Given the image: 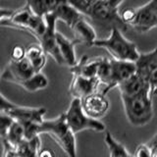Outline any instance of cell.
<instances>
[{
    "mask_svg": "<svg viewBox=\"0 0 157 157\" xmlns=\"http://www.w3.org/2000/svg\"><path fill=\"white\" fill-rule=\"evenodd\" d=\"M146 144L150 147L152 157H157V142H151V141H149L148 144Z\"/></svg>",
    "mask_w": 157,
    "mask_h": 157,
    "instance_id": "cell-32",
    "label": "cell"
},
{
    "mask_svg": "<svg viewBox=\"0 0 157 157\" xmlns=\"http://www.w3.org/2000/svg\"><path fill=\"white\" fill-rule=\"evenodd\" d=\"M61 0H27V5L37 16L44 17L53 13Z\"/></svg>",
    "mask_w": 157,
    "mask_h": 157,
    "instance_id": "cell-23",
    "label": "cell"
},
{
    "mask_svg": "<svg viewBox=\"0 0 157 157\" xmlns=\"http://www.w3.org/2000/svg\"><path fill=\"white\" fill-rule=\"evenodd\" d=\"M104 141L109 151V157H132V155L125 148V146L119 141H117L109 132H106Z\"/></svg>",
    "mask_w": 157,
    "mask_h": 157,
    "instance_id": "cell-25",
    "label": "cell"
},
{
    "mask_svg": "<svg viewBox=\"0 0 157 157\" xmlns=\"http://www.w3.org/2000/svg\"><path fill=\"white\" fill-rule=\"evenodd\" d=\"M90 18L98 22L111 23L119 27L121 29H126L128 25L124 23L118 9L112 7L107 0H94Z\"/></svg>",
    "mask_w": 157,
    "mask_h": 157,
    "instance_id": "cell-9",
    "label": "cell"
},
{
    "mask_svg": "<svg viewBox=\"0 0 157 157\" xmlns=\"http://www.w3.org/2000/svg\"><path fill=\"white\" fill-rule=\"evenodd\" d=\"M129 26L139 33H147L157 27L154 0H150L141 7L136 8L135 19Z\"/></svg>",
    "mask_w": 157,
    "mask_h": 157,
    "instance_id": "cell-11",
    "label": "cell"
},
{
    "mask_svg": "<svg viewBox=\"0 0 157 157\" xmlns=\"http://www.w3.org/2000/svg\"><path fill=\"white\" fill-rule=\"evenodd\" d=\"M150 141H151V142H157V132H156V135H155L153 137H152Z\"/></svg>",
    "mask_w": 157,
    "mask_h": 157,
    "instance_id": "cell-34",
    "label": "cell"
},
{
    "mask_svg": "<svg viewBox=\"0 0 157 157\" xmlns=\"http://www.w3.org/2000/svg\"><path fill=\"white\" fill-rule=\"evenodd\" d=\"M150 87L134 96H121L125 114L132 126L142 127L153 117V105Z\"/></svg>",
    "mask_w": 157,
    "mask_h": 157,
    "instance_id": "cell-2",
    "label": "cell"
},
{
    "mask_svg": "<svg viewBox=\"0 0 157 157\" xmlns=\"http://www.w3.org/2000/svg\"><path fill=\"white\" fill-rule=\"evenodd\" d=\"M73 7H75L83 16L90 17L94 0H67Z\"/></svg>",
    "mask_w": 157,
    "mask_h": 157,
    "instance_id": "cell-27",
    "label": "cell"
},
{
    "mask_svg": "<svg viewBox=\"0 0 157 157\" xmlns=\"http://www.w3.org/2000/svg\"><path fill=\"white\" fill-rule=\"evenodd\" d=\"M82 109L86 115L99 120L104 116L109 109V101L105 97V94L99 92H94L82 99Z\"/></svg>",
    "mask_w": 157,
    "mask_h": 157,
    "instance_id": "cell-13",
    "label": "cell"
},
{
    "mask_svg": "<svg viewBox=\"0 0 157 157\" xmlns=\"http://www.w3.org/2000/svg\"><path fill=\"white\" fill-rule=\"evenodd\" d=\"M46 21V29L42 36L38 39L39 44L42 46L43 50L45 51L47 55L51 56L53 60L59 65H66L65 61L62 57V54L59 50L57 36H56V21L57 18L53 13L47 14L44 16Z\"/></svg>",
    "mask_w": 157,
    "mask_h": 157,
    "instance_id": "cell-7",
    "label": "cell"
},
{
    "mask_svg": "<svg viewBox=\"0 0 157 157\" xmlns=\"http://www.w3.org/2000/svg\"><path fill=\"white\" fill-rule=\"evenodd\" d=\"M40 150V137L36 136L31 140H25L16 148H14L16 157H37Z\"/></svg>",
    "mask_w": 157,
    "mask_h": 157,
    "instance_id": "cell-22",
    "label": "cell"
},
{
    "mask_svg": "<svg viewBox=\"0 0 157 157\" xmlns=\"http://www.w3.org/2000/svg\"><path fill=\"white\" fill-rule=\"evenodd\" d=\"M18 86L29 92H36L37 90L46 88L48 86V80L41 72H39L34 74L32 78H28V80L19 82Z\"/></svg>",
    "mask_w": 157,
    "mask_h": 157,
    "instance_id": "cell-24",
    "label": "cell"
},
{
    "mask_svg": "<svg viewBox=\"0 0 157 157\" xmlns=\"http://www.w3.org/2000/svg\"><path fill=\"white\" fill-rule=\"evenodd\" d=\"M0 112L6 113L15 121L21 123L23 126H26L29 124H41L44 121L46 109L44 107H27L14 104L1 94Z\"/></svg>",
    "mask_w": 157,
    "mask_h": 157,
    "instance_id": "cell-6",
    "label": "cell"
},
{
    "mask_svg": "<svg viewBox=\"0 0 157 157\" xmlns=\"http://www.w3.org/2000/svg\"><path fill=\"white\" fill-rule=\"evenodd\" d=\"M108 1V3H109L112 7H114V8H116V9H118L119 8V6L120 5L124 2V0H107Z\"/></svg>",
    "mask_w": 157,
    "mask_h": 157,
    "instance_id": "cell-33",
    "label": "cell"
},
{
    "mask_svg": "<svg viewBox=\"0 0 157 157\" xmlns=\"http://www.w3.org/2000/svg\"><path fill=\"white\" fill-rule=\"evenodd\" d=\"M146 87H150L148 81L140 76L139 73L134 74L118 86L121 96H134L136 94H139Z\"/></svg>",
    "mask_w": 157,
    "mask_h": 157,
    "instance_id": "cell-15",
    "label": "cell"
},
{
    "mask_svg": "<svg viewBox=\"0 0 157 157\" xmlns=\"http://www.w3.org/2000/svg\"><path fill=\"white\" fill-rule=\"evenodd\" d=\"M53 14L56 16L57 20L64 22L70 29L77 23L78 19H81L83 16L75 7H73L67 0H61L54 10Z\"/></svg>",
    "mask_w": 157,
    "mask_h": 157,
    "instance_id": "cell-17",
    "label": "cell"
},
{
    "mask_svg": "<svg viewBox=\"0 0 157 157\" xmlns=\"http://www.w3.org/2000/svg\"><path fill=\"white\" fill-rule=\"evenodd\" d=\"M100 57L90 59L86 55H83L78 60L75 66L70 68L73 75H81L86 78H97V70L99 66Z\"/></svg>",
    "mask_w": 157,
    "mask_h": 157,
    "instance_id": "cell-16",
    "label": "cell"
},
{
    "mask_svg": "<svg viewBox=\"0 0 157 157\" xmlns=\"http://www.w3.org/2000/svg\"><path fill=\"white\" fill-rule=\"evenodd\" d=\"M37 157H55V153L49 148H42L39 150Z\"/></svg>",
    "mask_w": 157,
    "mask_h": 157,
    "instance_id": "cell-31",
    "label": "cell"
},
{
    "mask_svg": "<svg viewBox=\"0 0 157 157\" xmlns=\"http://www.w3.org/2000/svg\"><path fill=\"white\" fill-rule=\"evenodd\" d=\"M27 48H25L21 45H15L11 51V60L19 61L26 57Z\"/></svg>",
    "mask_w": 157,
    "mask_h": 157,
    "instance_id": "cell-29",
    "label": "cell"
},
{
    "mask_svg": "<svg viewBox=\"0 0 157 157\" xmlns=\"http://www.w3.org/2000/svg\"><path fill=\"white\" fill-rule=\"evenodd\" d=\"M155 95H157V87L155 88V90H154V92H153V96H155Z\"/></svg>",
    "mask_w": 157,
    "mask_h": 157,
    "instance_id": "cell-35",
    "label": "cell"
},
{
    "mask_svg": "<svg viewBox=\"0 0 157 157\" xmlns=\"http://www.w3.org/2000/svg\"><path fill=\"white\" fill-rule=\"evenodd\" d=\"M34 74H36V72L34 71L32 63L27 57H25L19 61L10 60L2 73L1 78L3 81L18 85L19 82L32 78Z\"/></svg>",
    "mask_w": 157,
    "mask_h": 157,
    "instance_id": "cell-8",
    "label": "cell"
},
{
    "mask_svg": "<svg viewBox=\"0 0 157 157\" xmlns=\"http://www.w3.org/2000/svg\"><path fill=\"white\" fill-rule=\"evenodd\" d=\"M101 82L98 78H86L81 75H73L69 92L73 98L82 99L96 92Z\"/></svg>",
    "mask_w": 157,
    "mask_h": 157,
    "instance_id": "cell-12",
    "label": "cell"
},
{
    "mask_svg": "<svg viewBox=\"0 0 157 157\" xmlns=\"http://www.w3.org/2000/svg\"><path fill=\"white\" fill-rule=\"evenodd\" d=\"M39 134H48L55 140L68 157H78L76 136L69 127L65 113L55 119L44 120L38 128Z\"/></svg>",
    "mask_w": 157,
    "mask_h": 157,
    "instance_id": "cell-1",
    "label": "cell"
},
{
    "mask_svg": "<svg viewBox=\"0 0 157 157\" xmlns=\"http://www.w3.org/2000/svg\"><path fill=\"white\" fill-rule=\"evenodd\" d=\"M136 8L128 7L120 13L121 18L125 24L130 25L132 22V20L135 19V16H136Z\"/></svg>",
    "mask_w": 157,
    "mask_h": 157,
    "instance_id": "cell-28",
    "label": "cell"
},
{
    "mask_svg": "<svg viewBox=\"0 0 157 157\" xmlns=\"http://www.w3.org/2000/svg\"><path fill=\"white\" fill-rule=\"evenodd\" d=\"M47 54L43 50L40 44H31L27 47L26 57L32 63V65L36 73L41 72L42 68L46 64Z\"/></svg>",
    "mask_w": 157,
    "mask_h": 157,
    "instance_id": "cell-21",
    "label": "cell"
},
{
    "mask_svg": "<svg viewBox=\"0 0 157 157\" xmlns=\"http://www.w3.org/2000/svg\"><path fill=\"white\" fill-rule=\"evenodd\" d=\"M0 25L2 27H8L28 32L37 39L42 36L46 29L45 18L36 15L29 9L28 5L25 8L13 11L11 17L1 21Z\"/></svg>",
    "mask_w": 157,
    "mask_h": 157,
    "instance_id": "cell-4",
    "label": "cell"
},
{
    "mask_svg": "<svg viewBox=\"0 0 157 157\" xmlns=\"http://www.w3.org/2000/svg\"><path fill=\"white\" fill-rule=\"evenodd\" d=\"M111 82L110 85L102 91L103 94H107L111 90L119 86L127 78L136 73V62L132 61H125V60H117V59L111 58Z\"/></svg>",
    "mask_w": 157,
    "mask_h": 157,
    "instance_id": "cell-10",
    "label": "cell"
},
{
    "mask_svg": "<svg viewBox=\"0 0 157 157\" xmlns=\"http://www.w3.org/2000/svg\"><path fill=\"white\" fill-rule=\"evenodd\" d=\"M65 115L69 127L75 134L86 130L104 132L106 129L105 125L101 121L86 115L82 109V99L80 98H73Z\"/></svg>",
    "mask_w": 157,
    "mask_h": 157,
    "instance_id": "cell-5",
    "label": "cell"
},
{
    "mask_svg": "<svg viewBox=\"0 0 157 157\" xmlns=\"http://www.w3.org/2000/svg\"><path fill=\"white\" fill-rule=\"evenodd\" d=\"M97 78H99L100 82L104 85L106 88L110 85L111 82V62L110 59L106 57H100L99 66L97 70Z\"/></svg>",
    "mask_w": 157,
    "mask_h": 157,
    "instance_id": "cell-26",
    "label": "cell"
},
{
    "mask_svg": "<svg viewBox=\"0 0 157 157\" xmlns=\"http://www.w3.org/2000/svg\"><path fill=\"white\" fill-rule=\"evenodd\" d=\"M93 46L106 49L112 58L117 60L136 62L140 54L137 50L136 43L126 38L122 33V29L116 25H113L111 27L109 36L103 39L97 38L93 42Z\"/></svg>",
    "mask_w": 157,
    "mask_h": 157,
    "instance_id": "cell-3",
    "label": "cell"
},
{
    "mask_svg": "<svg viewBox=\"0 0 157 157\" xmlns=\"http://www.w3.org/2000/svg\"><path fill=\"white\" fill-rule=\"evenodd\" d=\"M1 139L3 144H7L12 148H16L23 140H26L24 126L21 123L14 120L7 131L1 135Z\"/></svg>",
    "mask_w": 157,
    "mask_h": 157,
    "instance_id": "cell-20",
    "label": "cell"
},
{
    "mask_svg": "<svg viewBox=\"0 0 157 157\" xmlns=\"http://www.w3.org/2000/svg\"><path fill=\"white\" fill-rule=\"evenodd\" d=\"M56 36H57L59 50H60L62 54V57L64 59V61H65V64L70 68L75 66L78 62L76 50H75V47L78 43L75 40H70V39L67 38L64 34H62L59 32H57Z\"/></svg>",
    "mask_w": 157,
    "mask_h": 157,
    "instance_id": "cell-19",
    "label": "cell"
},
{
    "mask_svg": "<svg viewBox=\"0 0 157 157\" xmlns=\"http://www.w3.org/2000/svg\"><path fill=\"white\" fill-rule=\"evenodd\" d=\"M71 29L74 33V36H75V40L78 44H86V46H93V42H94L96 37L95 29L92 28L91 25L86 21L85 17H82L78 19L77 23L71 28Z\"/></svg>",
    "mask_w": 157,
    "mask_h": 157,
    "instance_id": "cell-14",
    "label": "cell"
},
{
    "mask_svg": "<svg viewBox=\"0 0 157 157\" xmlns=\"http://www.w3.org/2000/svg\"><path fill=\"white\" fill-rule=\"evenodd\" d=\"M134 157H152L151 149L147 144H140L136 147Z\"/></svg>",
    "mask_w": 157,
    "mask_h": 157,
    "instance_id": "cell-30",
    "label": "cell"
},
{
    "mask_svg": "<svg viewBox=\"0 0 157 157\" xmlns=\"http://www.w3.org/2000/svg\"><path fill=\"white\" fill-rule=\"evenodd\" d=\"M136 73L148 81L151 74L157 70V47L150 52L140 53L136 61Z\"/></svg>",
    "mask_w": 157,
    "mask_h": 157,
    "instance_id": "cell-18",
    "label": "cell"
}]
</instances>
